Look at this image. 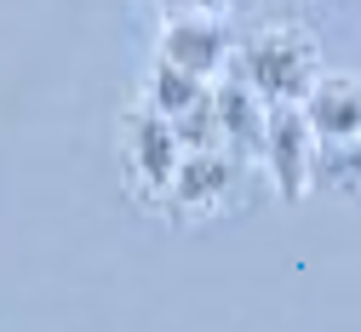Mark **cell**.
<instances>
[{
  "mask_svg": "<svg viewBox=\"0 0 361 332\" xmlns=\"http://www.w3.org/2000/svg\"><path fill=\"white\" fill-rule=\"evenodd\" d=\"M235 75L258 92V98L276 109V104H310V92L322 86V40L304 23H269L252 29L235 52Z\"/></svg>",
  "mask_w": 361,
  "mask_h": 332,
  "instance_id": "6da1fadb",
  "label": "cell"
},
{
  "mask_svg": "<svg viewBox=\"0 0 361 332\" xmlns=\"http://www.w3.org/2000/svg\"><path fill=\"white\" fill-rule=\"evenodd\" d=\"M184 137H178L172 121H161L155 109H132L121 121V172L132 183V195L144 207H166L172 183H178V166H184Z\"/></svg>",
  "mask_w": 361,
  "mask_h": 332,
  "instance_id": "7a4b0ae2",
  "label": "cell"
},
{
  "mask_svg": "<svg viewBox=\"0 0 361 332\" xmlns=\"http://www.w3.org/2000/svg\"><path fill=\"white\" fill-rule=\"evenodd\" d=\"M315 161H322V137H315L304 104H276L264 132V172L276 178L287 201H304V189L315 183Z\"/></svg>",
  "mask_w": 361,
  "mask_h": 332,
  "instance_id": "3957f363",
  "label": "cell"
},
{
  "mask_svg": "<svg viewBox=\"0 0 361 332\" xmlns=\"http://www.w3.org/2000/svg\"><path fill=\"white\" fill-rule=\"evenodd\" d=\"M155 46H161L155 58L190 69L207 86H212V75H230L235 69V52H241V40L230 35L224 18H178V23H161V40Z\"/></svg>",
  "mask_w": 361,
  "mask_h": 332,
  "instance_id": "277c9868",
  "label": "cell"
},
{
  "mask_svg": "<svg viewBox=\"0 0 361 332\" xmlns=\"http://www.w3.org/2000/svg\"><path fill=\"white\" fill-rule=\"evenodd\" d=\"M235 172H241V161H235L230 149L184 155V166H178V183H172V195H166V212H178V218H212L224 201H230Z\"/></svg>",
  "mask_w": 361,
  "mask_h": 332,
  "instance_id": "5b68a950",
  "label": "cell"
},
{
  "mask_svg": "<svg viewBox=\"0 0 361 332\" xmlns=\"http://www.w3.org/2000/svg\"><path fill=\"white\" fill-rule=\"evenodd\" d=\"M212 98H218V126H224V149H230L235 161H258L264 166V132H269V104L258 98V92L230 69L218 86H212Z\"/></svg>",
  "mask_w": 361,
  "mask_h": 332,
  "instance_id": "8992f818",
  "label": "cell"
},
{
  "mask_svg": "<svg viewBox=\"0 0 361 332\" xmlns=\"http://www.w3.org/2000/svg\"><path fill=\"white\" fill-rule=\"evenodd\" d=\"M315 137H322V149L333 144H361V75H322V86L310 92L304 104Z\"/></svg>",
  "mask_w": 361,
  "mask_h": 332,
  "instance_id": "52a82bcc",
  "label": "cell"
},
{
  "mask_svg": "<svg viewBox=\"0 0 361 332\" xmlns=\"http://www.w3.org/2000/svg\"><path fill=\"white\" fill-rule=\"evenodd\" d=\"M207 98H212V86H207V80H195L190 69H178V63L155 58V69H149V80H144V109H155L161 121L178 126L184 115H195Z\"/></svg>",
  "mask_w": 361,
  "mask_h": 332,
  "instance_id": "ba28073f",
  "label": "cell"
},
{
  "mask_svg": "<svg viewBox=\"0 0 361 332\" xmlns=\"http://www.w3.org/2000/svg\"><path fill=\"white\" fill-rule=\"evenodd\" d=\"M315 183L338 189V195H361V144H333L315 161Z\"/></svg>",
  "mask_w": 361,
  "mask_h": 332,
  "instance_id": "9c48e42d",
  "label": "cell"
},
{
  "mask_svg": "<svg viewBox=\"0 0 361 332\" xmlns=\"http://www.w3.org/2000/svg\"><path fill=\"white\" fill-rule=\"evenodd\" d=\"M161 18L178 23V18H224V0H155Z\"/></svg>",
  "mask_w": 361,
  "mask_h": 332,
  "instance_id": "30bf717a",
  "label": "cell"
}]
</instances>
